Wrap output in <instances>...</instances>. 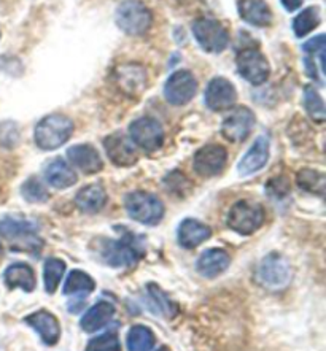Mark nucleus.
Segmentation results:
<instances>
[{
    "mask_svg": "<svg viewBox=\"0 0 326 351\" xmlns=\"http://www.w3.org/2000/svg\"><path fill=\"white\" fill-rule=\"evenodd\" d=\"M73 134V123L72 119L65 117V114H48L42 121L37 124L34 132L35 143L38 148L45 152H51L62 147L64 143L69 142V138Z\"/></svg>",
    "mask_w": 326,
    "mask_h": 351,
    "instance_id": "1",
    "label": "nucleus"
},
{
    "mask_svg": "<svg viewBox=\"0 0 326 351\" xmlns=\"http://www.w3.org/2000/svg\"><path fill=\"white\" fill-rule=\"evenodd\" d=\"M0 235L7 239L16 250L37 252L42 247V240L38 237L37 223L32 219L7 217L0 219Z\"/></svg>",
    "mask_w": 326,
    "mask_h": 351,
    "instance_id": "2",
    "label": "nucleus"
},
{
    "mask_svg": "<svg viewBox=\"0 0 326 351\" xmlns=\"http://www.w3.org/2000/svg\"><path fill=\"white\" fill-rule=\"evenodd\" d=\"M117 24L124 34L143 35L152 26L153 16L148 7L140 0H124L117 8Z\"/></svg>",
    "mask_w": 326,
    "mask_h": 351,
    "instance_id": "3",
    "label": "nucleus"
},
{
    "mask_svg": "<svg viewBox=\"0 0 326 351\" xmlns=\"http://www.w3.org/2000/svg\"><path fill=\"white\" fill-rule=\"evenodd\" d=\"M126 212L134 221L154 226L164 217V205L154 194L145 191H135L126 195L124 200Z\"/></svg>",
    "mask_w": 326,
    "mask_h": 351,
    "instance_id": "4",
    "label": "nucleus"
},
{
    "mask_svg": "<svg viewBox=\"0 0 326 351\" xmlns=\"http://www.w3.org/2000/svg\"><path fill=\"white\" fill-rule=\"evenodd\" d=\"M264 223L263 205L250 200H239L228 213V226L240 235H252Z\"/></svg>",
    "mask_w": 326,
    "mask_h": 351,
    "instance_id": "5",
    "label": "nucleus"
},
{
    "mask_svg": "<svg viewBox=\"0 0 326 351\" xmlns=\"http://www.w3.org/2000/svg\"><path fill=\"white\" fill-rule=\"evenodd\" d=\"M193 34L196 42L205 53H222L229 45V34L217 19H198L193 24Z\"/></svg>",
    "mask_w": 326,
    "mask_h": 351,
    "instance_id": "6",
    "label": "nucleus"
},
{
    "mask_svg": "<svg viewBox=\"0 0 326 351\" xmlns=\"http://www.w3.org/2000/svg\"><path fill=\"white\" fill-rule=\"evenodd\" d=\"M292 277L288 261L279 253H270L261 261L258 267V280L264 288L277 291L287 287Z\"/></svg>",
    "mask_w": 326,
    "mask_h": 351,
    "instance_id": "7",
    "label": "nucleus"
},
{
    "mask_svg": "<svg viewBox=\"0 0 326 351\" xmlns=\"http://www.w3.org/2000/svg\"><path fill=\"white\" fill-rule=\"evenodd\" d=\"M130 140L143 152L153 153L163 147L164 143V129L158 119L143 117L135 119L129 128Z\"/></svg>",
    "mask_w": 326,
    "mask_h": 351,
    "instance_id": "8",
    "label": "nucleus"
},
{
    "mask_svg": "<svg viewBox=\"0 0 326 351\" xmlns=\"http://www.w3.org/2000/svg\"><path fill=\"white\" fill-rule=\"evenodd\" d=\"M235 67H237L240 77L247 80L248 83L255 84V86L266 83L270 73L268 59L258 49L252 48H245L242 51H239L237 56H235Z\"/></svg>",
    "mask_w": 326,
    "mask_h": 351,
    "instance_id": "9",
    "label": "nucleus"
},
{
    "mask_svg": "<svg viewBox=\"0 0 326 351\" xmlns=\"http://www.w3.org/2000/svg\"><path fill=\"white\" fill-rule=\"evenodd\" d=\"M117 88L129 97H139L148 84L147 70L139 64H123L113 70Z\"/></svg>",
    "mask_w": 326,
    "mask_h": 351,
    "instance_id": "10",
    "label": "nucleus"
},
{
    "mask_svg": "<svg viewBox=\"0 0 326 351\" xmlns=\"http://www.w3.org/2000/svg\"><path fill=\"white\" fill-rule=\"evenodd\" d=\"M198 93V82L188 70H178L170 75L164 86V96L169 104L185 105Z\"/></svg>",
    "mask_w": 326,
    "mask_h": 351,
    "instance_id": "11",
    "label": "nucleus"
},
{
    "mask_svg": "<svg viewBox=\"0 0 326 351\" xmlns=\"http://www.w3.org/2000/svg\"><path fill=\"white\" fill-rule=\"evenodd\" d=\"M257 123L253 112L247 107H237L233 110L222 123V134L229 142H244L252 134Z\"/></svg>",
    "mask_w": 326,
    "mask_h": 351,
    "instance_id": "12",
    "label": "nucleus"
},
{
    "mask_svg": "<svg viewBox=\"0 0 326 351\" xmlns=\"http://www.w3.org/2000/svg\"><path fill=\"white\" fill-rule=\"evenodd\" d=\"M228 160V153L222 145H205L194 154V172L204 178L222 173Z\"/></svg>",
    "mask_w": 326,
    "mask_h": 351,
    "instance_id": "13",
    "label": "nucleus"
},
{
    "mask_svg": "<svg viewBox=\"0 0 326 351\" xmlns=\"http://www.w3.org/2000/svg\"><path fill=\"white\" fill-rule=\"evenodd\" d=\"M102 256L105 263L112 267H132L140 258V250L134 239L123 237L105 243Z\"/></svg>",
    "mask_w": 326,
    "mask_h": 351,
    "instance_id": "14",
    "label": "nucleus"
},
{
    "mask_svg": "<svg viewBox=\"0 0 326 351\" xmlns=\"http://www.w3.org/2000/svg\"><path fill=\"white\" fill-rule=\"evenodd\" d=\"M104 148L108 159L118 167H129L137 162L139 154L132 140L123 132H115L104 140Z\"/></svg>",
    "mask_w": 326,
    "mask_h": 351,
    "instance_id": "15",
    "label": "nucleus"
},
{
    "mask_svg": "<svg viewBox=\"0 0 326 351\" xmlns=\"http://www.w3.org/2000/svg\"><path fill=\"white\" fill-rule=\"evenodd\" d=\"M237 100V93H235L234 84L226 78L217 77L207 84L205 89V105L212 112H224L234 107Z\"/></svg>",
    "mask_w": 326,
    "mask_h": 351,
    "instance_id": "16",
    "label": "nucleus"
},
{
    "mask_svg": "<svg viewBox=\"0 0 326 351\" xmlns=\"http://www.w3.org/2000/svg\"><path fill=\"white\" fill-rule=\"evenodd\" d=\"M269 149V137L268 135H259L248 152L244 154V158L239 160L237 173L240 177H248V175L259 172L268 164Z\"/></svg>",
    "mask_w": 326,
    "mask_h": 351,
    "instance_id": "17",
    "label": "nucleus"
},
{
    "mask_svg": "<svg viewBox=\"0 0 326 351\" xmlns=\"http://www.w3.org/2000/svg\"><path fill=\"white\" fill-rule=\"evenodd\" d=\"M26 323L40 335L45 345H56L61 337V326L53 313L38 310L26 318Z\"/></svg>",
    "mask_w": 326,
    "mask_h": 351,
    "instance_id": "18",
    "label": "nucleus"
},
{
    "mask_svg": "<svg viewBox=\"0 0 326 351\" xmlns=\"http://www.w3.org/2000/svg\"><path fill=\"white\" fill-rule=\"evenodd\" d=\"M231 264L229 254L222 248H212L199 256L196 269L199 275L205 278H217L218 275L224 274Z\"/></svg>",
    "mask_w": 326,
    "mask_h": 351,
    "instance_id": "19",
    "label": "nucleus"
},
{
    "mask_svg": "<svg viewBox=\"0 0 326 351\" xmlns=\"http://www.w3.org/2000/svg\"><path fill=\"white\" fill-rule=\"evenodd\" d=\"M67 158L72 165L82 170L83 173H97L102 170L104 162L100 159V154L93 148L91 145H75L69 148Z\"/></svg>",
    "mask_w": 326,
    "mask_h": 351,
    "instance_id": "20",
    "label": "nucleus"
},
{
    "mask_svg": "<svg viewBox=\"0 0 326 351\" xmlns=\"http://www.w3.org/2000/svg\"><path fill=\"white\" fill-rule=\"evenodd\" d=\"M210 235H212V229H210L207 224L200 223L198 219L188 218L183 219L182 224L178 226L177 239L178 243L182 245L183 248L191 250L199 247V245L204 243L205 240H209Z\"/></svg>",
    "mask_w": 326,
    "mask_h": 351,
    "instance_id": "21",
    "label": "nucleus"
},
{
    "mask_svg": "<svg viewBox=\"0 0 326 351\" xmlns=\"http://www.w3.org/2000/svg\"><path fill=\"white\" fill-rule=\"evenodd\" d=\"M239 14L245 23L257 27H268L272 23V13L264 0H239Z\"/></svg>",
    "mask_w": 326,
    "mask_h": 351,
    "instance_id": "22",
    "label": "nucleus"
},
{
    "mask_svg": "<svg viewBox=\"0 0 326 351\" xmlns=\"http://www.w3.org/2000/svg\"><path fill=\"white\" fill-rule=\"evenodd\" d=\"M3 278L5 285H7L10 289L19 288L26 291V293H32L35 289V285H37V282H35L34 269L31 265L24 263H16L10 265V267L5 270Z\"/></svg>",
    "mask_w": 326,
    "mask_h": 351,
    "instance_id": "23",
    "label": "nucleus"
},
{
    "mask_svg": "<svg viewBox=\"0 0 326 351\" xmlns=\"http://www.w3.org/2000/svg\"><path fill=\"white\" fill-rule=\"evenodd\" d=\"M45 178L49 186L56 189H67L77 183V173L62 159H54L45 169Z\"/></svg>",
    "mask_w": 326,
    "mask_h": 351,
    "instance_id": "24",
    "label": "nucleus"
},
{
    "mask_svg": "<svg viewBox=\"0 0 326 351\" xmlns=\"http://www.w3.org/2000/svg\"><path fill=\"white\" fill-rule=\"evenodd\" d=\"M115 315V305L107 302V300H100L96 305L84 313V317L80 321L84 332H96L102 329L105 324L110 323Z\"/></svg>",
    "mask_w": 326,
    "mask_h": 351,
    "instance_id": "25",
    "label": "nucleus"
},
{
    "mask_svg": "<svg viewBox=\"0 0 326 351\" xmlns=\"http://www.w3.org/2000/svg\"><path fill=\"white\" fill-rule=\"evenodd\" d=\"M75 204L83 213H97L107 204V193L100 184H88L83 189H80Z\"/></svg>",
    "mask_w": 326,
    "mask_h": 351,
    "instance_id": "26",
    "label": "nucleus"
},
{
    "mask_svg": "<svg viewBox=\"0 0 326 351\" xmlns=\"http://www.w3.org/2000/svg\"><path fill=\"white\" fill-rule=\"evenodd\" d=\"M154 343H156V339H154L152 329L147 326H132L128 332L126 345L129 351H152Z\"/></svg>",
    "mask_w": 326,
    "mask_h": 351,
    "instance_id": "27",
    "label": "nucleus"
},
{
    "mask_svg": "<svg viewBox=\"0 0 326 351\" xmlns=\"http://www.w3.org/2000/svg\"><path fill=\"white\" fill-rule=\"evenodd\" d=\"M94 288H96V283L91 278V275H88L83 270H72L69 274L67 280H65L64 285V294L65 295H77V294H91Z\"/></svg>",
    "mask_w": 326,
    "mask_h": 351,
    "instance_id": "28",
    "label": "nucleus"
},
{
    "mask_svg": "<svg viewBox=\"0 0 326 351\" xmlns=\"http://www.w3.org/2000/svg\"><path fill=\"white\" fill-rule=\"evenodd\" d=\"M65 272V263L62 259L49 258L45 261L43 267V283L48 294H54L61 283Z\"/></svg>",
    "mask_w": 326,
    "mask_h": 351,
    "instance_id": "29",
    "label": "nucleus"
},
{
    "mask_svg": "<svg viewBox=\"0 0 326 351\" xmlns=\"http://www.w3.org/2000/svg\"><path fill=\"white\" fill-rule=\"evenodd\" d=\"M320 24V12L317 7H309L301 12L293 21V31L296 37H305L314 32Z\"/></svg>",
    "mask_w": 326,
    "mask_h": 351,
    "instance_id": "30",
    "label": "nucleus"
},
{
    "mask_svg": "<svg viewBox=\"0 0 326 351\" xmlns=\"http://www.w3.org/2000/svg\"><path fill=\"white\" fill-rule=\"evenodd\" d=\"M304 107L307 110L309 117L312 118V121L322 124L325 123L326 118V110L323 99L320 96L317 89L307 86L304 89Z\"/></svg>",
    "mask_w": 326,
    "mask_h": 351,
    "instance_id": "31",
    "label": "nucleus"
},
{
    "mask_svg": "<svg viewBox=\"0 0 326 351\" xmlns=\"http://www.w3.org/2000/svg\"><path fill=\"white\" fill-rule=\"evenodd\" d=\"M298 184L305 193L323 195L325 193V175L317 170L303 169L298 172Z\"/></svg>",
    "mask_w": 326,
    "mask_h": 351,
    "instance_id": "32",
    "label": "nucleus"
},
{
    "mask_svg": "<svg viewBox=\"0 0 326 351\" xmlns=\"http://www.w3.org/2000/svg\"><path fill=\"white\" fill-rule=\"evenodd\" d=\"M21 195L27 200V202H32V204L47 202L49 197L47 188H45L43 183L35 177H31L23 183Z\"/></svg>",
    "mask_w": 326,
    "mask_h": 351,
    "instance_id": "33",
    "label": "nucleus"
},
{
    "mask_svg": "<svg viewBox=\"0 0 326 351\" xmlns=\"http://www.w3.org/2000/svg\"><path fill=\"white\" fill-rule=\"evenodd\" d=\"M86 351H121V342L117 330H110L89 340Z\"/></svg>",
    "mask_w": 326,
    "mask_h": 351,
    "instance_id": "34",
    "label": "nucleus"
},
{
    "mask_svg": "<svg viewBox=\"0 0 326 351\" xmlns=\"http://www.w3.org/2000/svg\"><path fill=\"white\" fill-rule=\"evenodd\" d=\"M147 288H148L150 295H152V300H153L154 304H156L158 312L161 313V315H164L165 318L174 317V315H175V307H174V304L167 299V295H165L163 291L156 287V285H148Z\"/></svg>",
    "mask_w": 326,
    "mask_h": 351,
    "instance_id": "35",
    "label": "nucleus"
},
{
    "mask_svg": "<svg viewBox=\"0 0 326 351\" xmlns=\"http://www.w3.org/2000/svg\"><path fill=\"white\" fill-rule=\"evenodd\" d=\"M19 142V129L12 121L0 123V148L10 149Z\"/></svg>",
    "mask_w": 326,
    "mask_h": 351,
    "instance_id": "36",
    "label": "nucleus"
},
{
    "mask_svg": "<svg viewBox=\"0 0 326 351\" xmlns=\"http://www.w3.org/2000/svg\"><path fill=\"white\" fill-rule=\"evenodd\" d=\"M304 53H320L325 49V35H317V37L309 40L307 43H304Z\"/></svg>",
    "mask_w": 326,
    "mask_h": 351,
    "instance_id": "37",
    "label": "nucleus"
},
{
    "mask_svg": "<svg viewBox=\"0 0 326 351\" xmlns=\"http://www.w3.org/2000/svg\"><path fill=\"white\" fill-rule=\"evenodd\" d=\"M280 2H282L283 8L287 10V12H296V10L301 8L304 0H280Z\"/></svg>",
    "mask_w": 326,
    "mask_h": 351,
    "instance_id": "38",
    "label": "nucleus"
},
{
    "mask_svg": "<svg viewBox=\"0 0 326 351\" xmlns=\"http://www.w3.org/2000/svg\"><path fill=\"white\" fill-rule=\"evenodd\" d=\"M156 351H170L167 347H161L159 350H156Z\"/></svg>",
    "mask_w": 326,
    "mask_h": 351,
    "instance_id": "39",
    "label": "nucleus"
},
{
    "mask_svg": "<svg viewBox=\"0 0 326 351\" xmlns=\"http://www.w3.org/2000/svg\"><path fill=\"white\" fill-rule=\"evenodd\" d=\"M0 254H2V245H0Z\"/></svg>",
    "mask_w": 326,
    "mask_h": 351,
    "instance_id": "40",
    "label": "nucleus"
}]
</instances>
